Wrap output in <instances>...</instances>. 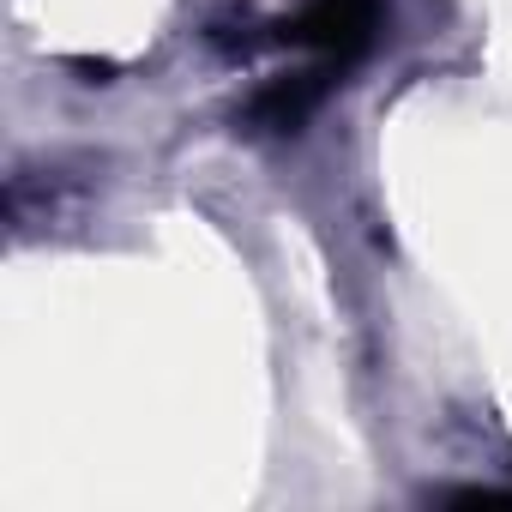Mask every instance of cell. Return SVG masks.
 Masks as SVG:
<instances>
[{"label":"cell","instance_id":"obj_1","mask_svg":"<svg viewBox=\"0 0 512 512\" xmlns=\"http://www.w3.org/2000/svg\"><path fill=\"white\" fill-rule=\"evenodd\" d=\"M380 31V0H308V7L284 25V43L320 55V67L344 73Z\"/></svg>","mask_w":512,"mask_h":512}]
</instances>
